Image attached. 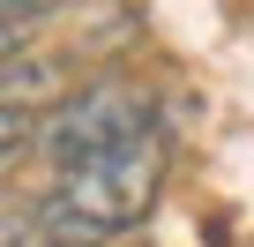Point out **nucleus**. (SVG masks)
<instances>
[{"instance_id": "obj_1", "label": "nucleus", "mask_w": 254, "mask_h": 247, "mask_svg": "<svg viewBox=\"0 0 254 247\" xmlns=\"http://www.w3.org/2000/svg\"><path fill=\"white\" fill-rule=\"evenodd\" d=\"M165 195V143H135V150H112V158H90V165H67L45 202H38V225L45 240H75V247H105L112 232H135Z\"/></svg>"}, {"instance_id": "obj_2", "label": "nucleus", "mask_w": 254, "mask_h": 247, "mask_svg": "<svg viewBox=\"0 0 254 247\" xmlns=\"http://www.w3.org/2000/svg\"><path fill=\"white\" fill-rule=\"evenodd\" d=\"M157 135V97L127 75H97L82 90H67L45 120H38V150L67 172V165H90V158H112V150H135Z\"/></svg>"}, {"instance_id": "obj_3", "label": "nucleus", "mask_w": 254, "mask_h": 247, "mask_svg": "<svg viewBox=\"0 0 254 247\" xmlns=\"http://www.w3.org/2000/svg\"><path fill=\"white\" fill-rule=\"evenodd\" d=\"M60 82H67V68H60L53 53H15V60H0V105H8V112H38V120H45V112L67 97Z\"/></svg>"}, {"instance_id": "obj_4", "label": "nucleus", "mask_w": 254, "mask_h": 247, "mask_svg": "<svg viewBox=\"0 0 254 247\" xmlns=\"http://www.w3.org/2000/svg\"><path fill=\"white\" fill-rule=\"evenodd\" d=\"M38 202L23 210V202H0V247H38Z\"/></svg>"}, {"instance_id": "obj_5", "label": "nucleus", "mask_w": 254, "mask_h": 247, "mask_svg": "<svg viewBox=\"0 0 254 247\" xmlns=\"http://www.w3.org/2000/svg\"><path fill=\"white\" fill-rule=\"evenodd\" d=\"M60 8H67V0H0V15H8V23H30V30L45 15H60Z\"/></svg>"}, {"instance_id": "obj_6", "label": "nucleus", "mask_w": 254, "mask_h": 247, "mask_svg": "<svg viewBox=\"0 0 254 247\" xmlns=\"http://www.w3.org/2000/svg\"><path fill=\"white\" fill-rule=\"evenodd\" d=\"M23 38H30V23H8V15H0V60H15Z\"/></svg>"}, {"instance_id": "obj_7", "label": "nucleus", "mask_w": 254, "mask_h": 247, "mask_svg": "<svg viewBox=\"0 0 254 247\" xmlns=\"http://www.w3.org/2000/svg\"><path fill=\"white\" fill-rule=\"evenodd\" d=\"M15 158H23V150H0V172H8V165H15Z\"/></svg>"}, {"instance_id": "obj_8", "label": "nucleus", "mask_w": 254, "mask_h": 247, "mask_svg": "<svg viewBox=\"0 0 254 247\" xmlns=\"http://www.w3.org/2000/svg\"><path fill=\"white\" fill-rule=\"evenodd\" d=\"M38 247H75V240H38Z\"/></svg>"}]
</instances>
